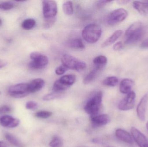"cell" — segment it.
<instances>
[{
    "mask_svg": "<svg viewBox=\"0 0 148 147\" xmlns=\"http://www.w3.org/2000/svg\"><path fill=\"white\" fill-rule=\"evenodd\" d=\"M7 64V61L3 60L0 59V69L6 66Z\"/></svg>",
    "mask_w": 148,
    "mask_h": 147,
    "instance_id": "39",
    "label": "cell"
},
{
    "mask_svg": "<svg viewBox=\"0 0 148 147\" xmlns=\"http://www.w3.org/2000/svg\"><path fill=\"white\" fill-rule=\"evenodd\" d=\"M110 121V117L105 114L98 115L95 116L90 117L91 123L95 127L105 126L108 124Z\"/></svg>",
    "mask_w": 148,
    "mask_h": 147,
    "instance_id": "13",
    "label": "cell"
},
{
    "mask_svg": "<svg viewBox=\"0 0 148 147\" xmlns=\"http://www.w3.org/2000/svg\"><path fill=\"white\" fill-rule=\"evenodd\" d=\"M63 144L62 140L60 137L56 136L50 142L49 145L51 147H62Z\"/></svg>",
    "mask_w": 148,
    "mask_h": 147,
    "instance_id": "29",
    "label": "cell"
},
{
    "mask_svg": "<svg viewBox=\"0 0 148 147\" xmlns=\"http://www.w3.org/2000/svg\"><path fill=\"white\" fill-rule=\"evenodd\" d=\"M67 70L68 68L62 65L56 68L55 72L57 75H63Z\"/></svg>",
    "mask_w": 148,
    "mask_h": 147,
    "instance_id": "34",
    "label": "cell"
},
{
    "mask_svg": "<svg viewBox=\"0 0 148 147\" xmlns=\"http://www.w3.org/2000/svg\"><path fill=\"white\" fill-rule=\"evenodd\" d=\"M102 98V92L97 91L86 103L84 110L90 117L99 115L101 109Z\"/></svg>",
    "mask_w": 148,
    "mask_h": 147,
    "instance_id": "1",
    "label": "cell"
},
{
    "mask_svg": "<svg viewBox=\"0 0 148 147\" xmlns=\"http://www.w3.org/2000/svg\"><path fill=\"white\" fill-rule=\"evenodd\" d=\"M108 59L105 56L103 55H100L96 57L93 60V63L95 66V68L99 70L106 65Z\"/></svg>",
    "mask_w": 148,
    "mask_h": 147,
    "instance_id": "19",
    "label": "cell"
},
{
    "mask_svg": "<svg viewBox=\"0 0 148 147\" xmlns=\"http://www.w3.org/2000/svg\"><path fill=\"white\" fill-rule=\"evenodd\" d=\"M63 12L66 15H71L73 14V3L71 1L65 2L62 5Z\"/></svg>",
    "mask_w": 148,
    "mask_h": 147,
    "instance_id": "23",
    "label": "cell"
},
{
    "mask_svg": "<svg viewBox=\"0 0 148 147\" xmlns=\"http://www.w3.org/2000/svg\"><path fill=\"white\" fill-rule=\"evenodd\" d=\"M128 13L126 9L119 8L110 13L107 18V21L110 25H114L124 21L127 17Z\"/></svg>",
    "mask_w": 148,
    "mask_h": 147,
    "instance_id": "7",
    "label": "cell"
},
{
    "mask_svg": "<svg viewBox=\"0 0 148 147\" xmlns=\"http://www.w3.org/2000/svg\"><path fill=\"white\" fill-rule=\"evenodd\" d=\"M52 113L50 111H40L36 113L35 116L41 119H47L52 116Z\"/></svg>",
    "mask_w": 148,
    "mask_h": 147,
    "instance_id": "30",
    "label": "cell"
},
{
    "mask_svg": "<svg viewBox=\"0 0 148 147\" xmlns=\"http://www.w3.org/2000/svg\"><path fill=\"white\" fill-rule=\"evenodd\" d=\"M36 24V21L34 19H28L24 20L22 23V27L26 30L32 29Z\"/></svg>",
    "mask_w": 148,
    "mask_h": 147,
    "instance_id": "27",
    "label": "cell"
},
{
    "mask_svg": "<svg viewBox=\"0 0 148 147\" xmlns=\"http://www.w3.org/2000/svg\"><path fill=\"white\" fill-rule=\"evenodd\" d=\"M129 1H117V2L120 4H124L128 3L129 2Z\"/></svg>",
    "mask_w": 148,
    "mask_h": 147,
    "instance_id": "41",
    "label": "cell"
},
{
    "mask_svg": "<svg viewBox=\"0 0 148 147\" xmlns=\"http://www.w3.org/2000/svg\"><path fill=\"white\" fill-rule=\"evenodd\" d=\"M5 137L7 141L13 146L16 147H24V145L13 135L7 133L5 134Z\"/></svg>",
    "mask_w": 148,
    "mask_h": 147,
    "instance_id": "22",
    "label": "cell"
},
{
    "mask_svg": "<svg viewBox=\"0 0 148 147\" xmlns=\"http://www.w3.org/2000/svg\"><path fill=\"white\" fill-rule=\"evenodd\" d=\"M134 85V83L133 80L129 79H124L120 83V91L123 94H128L132 91Z\"/></svg>",
    "mask_w": 148,
    "mask_h": 147,
    "instance_id": "16",
    "label": "cell"
},
{
    "mask_svg": "<svg viewBox=\"0 0 148 147\" xmlns=\"http://www.w3.org/2000/svg\"><path fill=\"white\" fill-rule=\"evenodd\" d=\"M132 137L140 147H148V139L146 136L136 128L131 129Z\"/></svg>",
    "mask_w": 148,
    "mask_h": 147,
    "instance_id": "10",
    "label": "cell"
},
{
    "mask_svg": "<svg viewBox=\"0 0 148 147\" xmlns=\"http://www.w3.org/2000/svg\"><path fill=\"white\" fill-rule=\"evenodd\" d=\"M14 7V4L11 2H5L0 3V9L2 10H10L13 8Z\"/></svg>",
    "mask_w": 148,
    "mask_h": 147,
    "instance_id": "32",
    "label": "cell"
},
{
    "mask_svg": "<svg viewBox=\"0 0 148 147\" xmlns=\"http://www.w3.org/2000/svg\"><path fill=\"white\" fill-rule=\"evenodd\" d=\"M134 7L142 14H148V1H134L133 2Z\"/></svg>",
    "mask_w": 148,
    "mask_h": 147,
    "instance_id": "17",
    "label": "cell"
},
{
    "mask_svg": "<svg viewBox=\"0 0 148 147\" xmlns=\"http://www.w3.org/2000/svg\"><path fill=\"white\" fill-rule=\"evenodd\" d=\"M42 10L44 18H52L56 16L58 11L57 5L54 1H43Z\"/></svg>",
    "mask_w": 148,
    "mask_h": 147,
    "instance_id": "8",
    "label": "cell"
},
{
    "mask_svg": "<svg viewBox=\"0 0 148 147\" xmlns=\"http://www.w3.org/2000/svg\"><path fill=\"white\" fill-rule=\"evenodd\" d=\"M148 101V95L147 94L143 97L136 109L138 117L142 121H144L146 119V110H147Z\"/></svg>",
    "mask_w": 148,
    "mask_h": 147,
    "instance_id": "11",
    "label": "cell"
},
{
    "mask_svg": "<svg viewBox=\"0 0 148 147\" xmlns=\"http://www.w3.org/2000/svg\"><path fill=\"white\" fill-rule=\"evenodd\" d=\"M59 80L66 86L70 87L75 82L76 77L75 75L69 74L61 77Z\"/></svg>",
    "mask_w": 148,
    "mask_h": 147,
    "instance_id": "20",
    "label": "cell"
},
{
    "mask_svg": "<svg viewBox=\"0 0 148 147\" xmlns=\"http://www.w3.org/2000/svg\"><path fill=\"white\" fill-rule=\"evenodd\" d=\"M45 85L42 79L37 78L32 80L29 83V90L30 93H35L40 90Z\"/></svg>",
    "mask_w": 148,
    "mask_h": 147,
    "instance_id": "15",
    "label": "cell"
},
{
    "mask_svg": "<svg viewBox=\"0 0 148 147\" xmlns=\"http://www.w3.org/2000/svg\"><path fill=\"white\" fill-rule=\"evenodd\" d=\"M119 79L116 77H109L105 78L103 82V84L106 86L114 87L118 84Z\"/></svg>",
    "mask_w": 148,
    "mask_h": 147,
    "instance_id": "26",
    "label": "cell"
},
{
    "mask_svg": "<svg viewBox=\"0 0 148 147\" xmlns=\"http://www.w3.org/2000/svg\"><path fill=\"white\" fill-rule=\"evenodd\" d=\"M11 110V108L8 105H3L0 107V114L9 113L10 112Z\"/></svg>",
    "mask_w": 148,
    "mask_h": 147,
    "instance_id": "35",
    "label": "cell"
},
{
    "mask_svg": "<svg viewBox=\"0 0 148 147\" xmlns=\"http://www.w3.org/2000/svg\"><path fill=\"white\" fill-rule=\"evenodd\" d=\"M99 70L95 68L92 70H91L88 74H87V76L84 77L83 79V83L84 84H88L91 83L93 80H94L95 77H96L97 72Z\"/></svg>",
    "mask_w": 148,
    "mask_h": 147,
    "instance_id": "25",
    "label": "cell"
},
{
    "mask_svg": "<svg viewBox=\"0 0 148 147\" xmlns=\"http://www.w3.org/2000/svg\"><path fill=\"white\" fill-rule=\"evenodd\" d=\"M140 47L142 48H148V38L142 42L140 45Z\"/></svg>",
    "mask_w": 148,
    "mask_h": 147,
    "instance_id": "38",
    "label": "cell"
},
{
    "mask_svg": "<svg viewBox=\"0 0 148 147\" xmlns=\"http://www.w3.org/2000/svg\"><path fill=\"white\" fill-rule=\"evenodd\" d=\"M123 31L121 30H117L115 31L112 35L109 37L107 39L104 41L102 45V47H105L109 46L111 45L114 44L121 36L123 34Z\"/></svg>",
    "mask_w": 148,
    "mask_h": 147,
    "instance_id": "18",
    "label": "cell"
},
{
    "mask_svg": "<svg viewBox=\"0 0 148 147\" xmlns=\"http://www.w3.org/2000/svg\"><path fill=\"white\" fill-rule=\"evenodd\" d=\"M112 1H98L97 3V6L98 7H102L106 5V4L108 3H109L111 2Z\"/></svg>",
    "mask_w": 148,
    "mask_h": 147,
    "instance_id": "36",
    "label": "cell"
},
{
    "mask_svg": "<svg viewBox=\"0 0 148 147\" xmlns=\"http://www.w3.org/2000/svg\"><path fill=\"white\" fill-rule=\"evenodd\" d=\"M136 95L134 91H131L120 102L118 108L122 111L130 110L134 108L135 103Z\"/></svg>",
    "mask_w": 148,
    "mask_h": 147,
    "instance_id": "9",
    "label": "cell"
},
{
    "mask_svg": "<svg viewBox=\"0 0 148 147\" xmlns=\"http://www.w3.org/2000/svg\"><path fill=\"white\" fill-rule=\"evenodd\" d=\"M123 48L122 43L121 41L116 42L114 46H113V49L114 51H118L121 50Z\"/></svg>",
    "mask_w": 148,
    "mask_h": 147,
    "instance_id": "37",
    "label": "cell"
},
{
    "mask_svg": "<svg viewBox=\"0 0 148 147\" xmlns=\"http://www.w3.org/2000/svg\"><path fill=\"white\" fill-rule=\"evenodd\" d=\"M69 46L75 49H82L84 48V45L80 39H72L67 41Z\"/></svg>",
    "mask_w": 148,
    "mask_h": 147,
    "instance_id": "21",
    "label": "cell"
},
{
    "mask_svg": "<svg viewBox=\"0 0 148 147\" xmlns=\"http://www.w3.org/2000/svg\"><path fill=\"white\" fill-rule=\"evenodd\" d=\"M102 34L101 26L96 23H91L86 26L82 32L83 38L88 43H96Z\"/></svg>",
    "mask_w": 148,
    "mask_h": 147,
    "instance_id": "3",
    "label": "cell"
},
{
    "mask_svg": "<svg viewBox=\"0 0 148 147\" xmlns=\"http://www.w3.org/2000/svg\"><path fill=\"white\" fill-rule=\"evenodd\" d=\"M8 93L10 96L16 98H23L30 93L29 84L22 83L12 85L9 88Z\"/></svg>",
    "mask_w": 148,
    "mask_h": 147,
    "instance_id": "6",
    "label": "cell"
},
{
    "mask_svg": "<svg viewBox=\"0 0 148 147\" xmlns=\"http://www.w3.org/2000/svg\"><path fill=\"white\" fill-rule=\"evenodd\" d=\"M56 21V17L52 18H44V27L45 28H49L53 26Z\"/></svg>",
    "mask_w": 148,
    "mask_h": 147,
    "instance_id": "31",
    "label": "cell"
},
{
    "mask_svg": "<svg viewBox=\"0 0 148 147\" xmlns=\"http://www.w3.org/2000/svg\"><path fill=\"white\" fill-rule=\"evenodd\" d=\"M62 65L68 69L75 70L78 72L84 70L87 67L85 62L78 60L77 59L69 54H64L62 58Z\"/></svg>",
    "mask_w": 148,
    "mask_h": 147,
    "instance_id": "4",
    "label": "cell"
},
{
    "mask_svg": "<svg viewBox=\"0 0 148 147\" xmlns=\"http://www.w3.org/2000/svg\"><path fill=\"white\" fill-rule=\"evenodd\" d=\"M116 137L122 141L129 144H133L134 140L129 133L123 129H119L116 131Z\"/></svg>",
    "mask_w": 148,
    "mask_h": 147,
    "instance_id": "14",
    "label": "cell"
},
{
    "mask_svg": "<svg viewBox=\"0 0 148 147\" xmlns=\"http://www.w3.org/2000/svg\"><path fill=\"white\" fill-rule=\"evenodd\" d=\"M1 91H0V95H1Z\"/></svg>",
    "mask_w": 148,
    "mask_h": 147,
    "instance_id": "43",
    "label": "cell"
},
{
    "mask_svg": "<svg viewBox=\"0 0 148 147\" xmlns=\"http://www.w3.org/2000/svg\"><path fill=\"white\" fill-rule=\"evenodd\" d=\"M127 44H133L140 40L143 35L142 25L140 22H136L131 24L125 32Z\"/></svg>",
    "mask_w": 148,
    "mask_h": 147,
    "instance_id": "2",
    "label": "cell"
},
{
    "mask_svg": "<svg viewBox=\"0 0 148 147\" xmlns=\"http://www.w3.org/2000/svg\"><path fill=\"white\" fill-rule=\"evenodd\" d=\"M68 86H66L62 84L60 81L58 80H56L53 85V92H61L64 91L66 90L69 88Z\"/></svg>",
    "mask_w": 148,
    "mask_h": 147,
    "instance_id": "24",
    "label": "cell"
},
{
    "mask_svg": "<svg viewBox=\"0 0 148 147\" xmlns=\"http://www.w3.org/2000/svg\"><path fill=\"white\" fill-rule=\"evenodd\" d=\"M62 96V93L61 92H53L45 95L42 98V99L44 101H50L56 98H60Z\"/></svg>",
    "mask_w": 148,
    "mask_h": 147,
    "instance_id": "28",
    "label": "cell"
},
{
    "mask_svg": "<svg viewBox=\"0 0 148 147\" xmlns=\"http://www.w3.org/2000/svg\"><path fill=\"white\" fill-rule=\"evenodd\" d=\"M38 104L34 101H29L26 104V108L29 110H34L38 108Z\"/></svg>",
    "mask_w": 148,
    "mask_h": 147,
    "instance_id": "33",
    "label": "cell"
},
{
    "mask_svg": "<svg viewBox=\"0 0 148 147\" xmlns=\"http://www.w3.org/2000/svg\"><path fill=\"white\" fill-rule=\"evenodd\" d=\"M2 23V21L0 19V26L1 25Z\"/></svg>",
    "mask_w": 148,
    "mask_h": 147,
    "instance_id": "42",
    "label": "cell"
},
{
    "mask_svg": "<svg viewBox=\"0 0 148 147\" xmlns=\"http://www.w3.org/2000/svg\"><path fill=\"white\" fill-rule=\"evenodd\" d=\"M32 61L29 64V67L33 70H39L44 68L48 64L47 57L38 52H33L30 54Z\"/></svg>",
    "mask_w": 148,
    "mask_h": 147,
    "instance_id": "5",
    "label": "cell"
},
{
    "mask_svg": "<svg viewBox=\"0 0 148 147\" xmlns=\"http://www.w3.org/2000/svg\"><path fill=\"white\" fill-rule=\"evenodd\" d=\"M0 147H9L4 142L0 141Z\"/></svg>",
    "mask_w": 148,
    "mask_h": 147,
    "instance_id": "40",
    "label": "cell"
},
{
    "mask_svg": "<svg viewBox=\"0 0 148 147\" xmlns=\"http://www.w3.org/2000/svg\"><path fill=\"white\" fill-rule=\"evenodd\" d=\"M20 120L9 115L3 116L0 118V125L4 127L13 128L18 127Z\"/></svg>",
    "mask_w": 148,
    "mask_h": 147,
    "instance_id": "12",
    "label": "cell"
}]
</instances>
